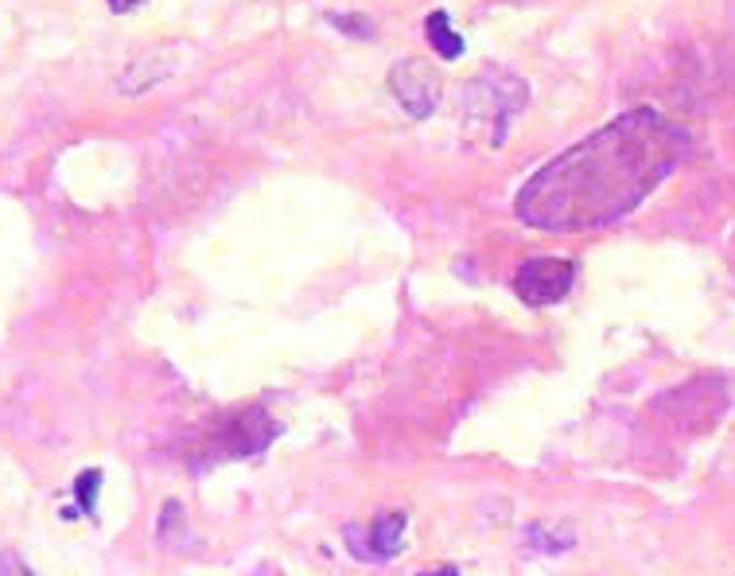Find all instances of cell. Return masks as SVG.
I'll return each mask as SVG.
<instances>
[{"label":"cell","instance_id":"obj_1","mask_svg":"<svg viewBox=\"0 0 735 576\" xmlns=\"http://www.w3.org/2000/svg\"><path fill=\"white\" fill-rule=\"evenodd\" d=\"M685 156L689 133L677 121L631 110L530 176L513 211L538 230H603L638 211Z\"/></svg>","mask_w":735,"mask_h":576},{"label":"cell","instance_id":"obj_2","mask_svg":"<svg viewBox=\"0 0 735 576\" xmlns=\"http://www.w3.org/2000/svg\"><path fill=\"white\" fill-rule=\"evenodd\" d=\"M530 105V87L510 70H487L463 90V113L471 129L487 133L490 145H502L510 133V121Z\"/></svg>","mask_w":735,"mask_h":576},{"label":"cell","instance_id":"obj_3","mask_svg":"<svg viewBox=\"0 0 735 576\" xmlns=\"http://www.w3.org/2000/svg\"><path fill=\"white\" fill-rule=\"evenodd\" d=\"M654 414L685 437H704L727 414V386L720 379H693L654 402Z\"/></svg>","mask_w":735,"mask_h":576},{"label":"cell","instance_id":"obj_4","mask_svg":"<svg viewBox=\"0 0 735 576\" xmlns=\"http://www.w3.org/2000/svg\"><path fill=\"white\" fill-rule=\"evenodd\" d=\"M576 261H565V258H533L525 261L522 269H518V276H513V289H518V296H522L530 308H549V304L565 301L568 289L576 284Z\"/></svg>","mask_w":735,"mask_h":576},{"label":"cell","instance_id":"obj_5","mask_svg":"<svg viewBox=\"0 0 735 576\" xmlns=\"http://www.w3.org/2000/svg\"><path fill=\"white\" fill-rule=\"evenodd\" d=\"M276 437V421L265 414V409H241L234 414L230 421L218 429L211 444V456L214 460H226V456H257V452H265Z\"/></svg>","mask_w":735,"mask_h":576},{"label":"cell","instance_id":"obj_6","mask_svg":"<svg viewBox=\"0 0 735 576\" xmlns=\"http://www.w3.org/2000/svg\"><path fill=\"white\" fill-rule=\"evenodd\" d=\"M389 90H394V98L402 102V110L409 113V117L425 121V117H432V113H437L440 78H437V70L428 67L425 59L397 63V67L389 70Z\"/></svg>","mask_w":735,"mask_h":576},{"label":"cell","instance_id":"obj_7","mask_svg":"<svg viewBox=\"0 0 735 576\" xmlns=\"http://www.w3.org/2000/svg\"><path fill=\"white\" fill-rule=\"evenodd\" d=\"M425 35H428V44H432V52H437L444 63H455L463 55V35L452 27V20H448L444 9H437L425 20Z\"/></svg>","mask_w":735,"mask_h":576},{"label":"cell","instance_id":"obj_8","mask_svg":"<svg viewBox=\"0 0 735 576\" xmlns=\"http://www.w3.org/2000/svg\"><path fill=\"white\" fill-rule=\"evenodd\" d=\"M405 545V515H382L370 530V550L374 561H394Z\"/></svg>","mask_w":735,"mask_h":576},{"label":"cell","instance_id":"obj_9","mask_svg":"<svg viewBox=\"0 0 735 576\" xmlns=\"http://www.w3.org/2000/svg\"><path fill=\"white\" fill-rule=\"evenodd\" d=\"M327 24L339 27L342 35H351V39H374V20L359 16V12H327Z\"/></svg>","mask_w":735,"mask_h":576},{"label":"cell","instance_id":"obj_10","mask_svg":"<svg viewBox=\"0 0 735 576\" xmlns=\"http://www.w3.org/2000/svg\"><path fill=\"white\" fill-rule=\"evenodd\" d=\"M98 487H102V472H82L75 483L78 490V507H82V515H94L98 510Z\"/></svg>","mask_w":735,"mask_h":576},{"label":"cell","instance_id":"obj_11","mask_svg":"<svg viewBox=\"0 0 735 576\" xmlns=\"http://www.w3.org/2000/svg\"><path fill=\"white\" fill-rule=\"evenodd\" d=\"M0 576H35L32 568L20 561V553H0Z\"/></svg>","mask_w":735,"mask_h":576},{"label":"cell","instance_id":"obj_12","mask_svg":"<svg viewBox=\"0 0 735 576\" xmlns=\"http://www.w3.org/2000/svg\"><path fill=\"white\" fill-rule=\"evenodd\" d=\"M137 4H140V0H110V9H113V12H133V9H137Z\"/></svg>","mask_w":735,"mask_h":576},{"label":"cell","instance_id":"obj_13","mask_svg":"<svg viewBox=\"0 0 735 576\" xmlns=\"http://www.w3.org/2000/svg\"><path fill=\"white\" fill-rule=\"evenodd\" d=\"M425 576H460V568L448 565V568H440V573H425Z\"/></svg>","mask_w":735,"mask_h":576}]
</instances>
